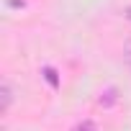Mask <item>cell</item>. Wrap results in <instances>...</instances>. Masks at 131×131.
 I'll list each match as a JSON object with an SVG mask.
<instances>
[{
    "instance_id": "5b68a950",
    "label": "cell",
    "mask_w": 131,
    "mask_h": 131,
    "mask_svg": "<svg viewBox=\"0 0 131 131\" xmlns=\"http://www.w3.org/2000/svg\"><path fill=\"white\" fill-rule=\"evenodd\" d=\"M126 18H128V21H131V8H128V10H126Z\"/></svg>"
},
{
    "instance_id": "7a4b0ae2",
    "label": "cell",
    "mask_w": 131,
    "mask_h": 131,
    "mask_svg": "<svg viewBox=\"0 0 131 131\" xmlns=\"http://www.w3.org/2000/svg\"><path fill=\"white\" fill-rule=\"evenodd\" d=\"M72 131H98V128H95V123H93V121H80V123H75V126H72Z\"/></svg>"
},
{
    "instance_id": "3957f363",
    "label": "cell",
    "mask_w": 131,
    "mask_h": 131,
    "mask_svg": "<svg viewBox=\"0 0 131 131\" xmlns=\"http://www.w3.org/2000/svg\"><path fill=\"white\" fill-rule=\"evenodd\" d=\"M116 100V90H105L103 95H100V105H108V103H113Z\"/></svg>"
},
{
    "instance_id": "6da1fadb",
    "label": "cell",
    "mask_w": 131,
    "mask_h": 131,
    "mask_svg": "<svg viewBox=\"0 0 131 131\" xmlns=\"http://www.w3.org/2000/svg\"><path fill=\"white\" fill-rule=\"evenodd\" d=\"M10 103H13V88L8 80H3V85H0V113H8Z\"/></svg>"
},
{
    "instance_id": "277c9868",
    "label": "cell",
    "mask_w": 131,
    "mask_h": 131,
    "mask_svg": "<svg viewBox=\"0 0 131 131\" xmlns=\"http://www.w3.org/2000/svg\"><path fill=\"white\" fill-rule=\"evenodd\" d=\"M123 59H126V64H128V70H131V44L123 49Z\"/></svg>"
}]
</instances>
